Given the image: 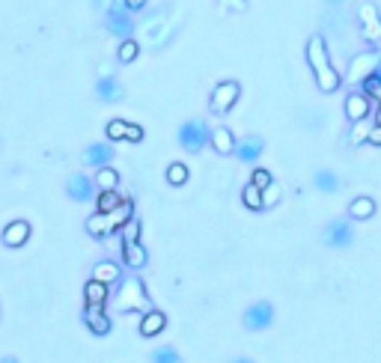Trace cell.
<instances>
[{
  "label": "cell",
  "instance_id": "cell-1",
  "mask_svg": "<svg viewBox=\"0 0 381 363\" xmlns=\"http://www.w3.org/2000/svg\"><path fill=\"white\" fill-rule=\"evenodd\" d=\"M307 63H310V72L316 78V84L322 93H337L340 90V75L334 69V63H330V54H328V45H325V36H310L307 42Z\"/></svg>",
  "mask_w": 381,
  "mask_h": 363
},
{
  "label": "cell",
  "instance_id": "cell-2",
  "mask_svg": "<svg viewBox=\"0 0 381 363\" xmlns=\"http://www.w3.org/2000/svg\"><path fill=\"white\" fill-rule=\"evenodd\" d=\"M117 310L120 312H135V310L149 312V310H152V304H149V295H146V289H143V283L137 277L122 280V286L117 292Z\"/></svg>",
  "mask_w": 381,
  "mask_h": 363
},
{
  "label": "cell",
  "instance_id": "cell-3",
  "mask_svg": "<svg viewBox=\"0 0 381 363\" xmlns=\"http://www.w3.org/2000/svg\"><path fill=\"white\" fill-rule=\"evenodd\" d=\"M179 143L185 152H203L206 146H212V128L203 120H188L179 128Z\"/></svg>",
  "mask_w": 381,
  "mask_h": 363
},
{
  "label": "cell",
  "instance_id": "cell-4",
  "mask_svg": "<svg viewBox=\"0 0 381 363\" xmlns=\"http://www.w3.org/2000/svg\"><path fill=\"white\" fill-rule=\"evenodd\" d=\"M239 95H241V87H239V80H221V84H214L212 90V98H209V107L212 113H229L236 107L239 102Z\"/></svg>",
  "mask_w": 381,
  "mask_h": 363
},
{
  "label": "cell",
  "instance_id": "cell-5",
  "mask_svg": "<svg viewBox=\"0 0 381 363\" xmlns=\"http://www.w3.org/2000/svg\"><path fill=\"white\" fill-rule=\"evenodd\" d=\"M357 24H360V33L367 45H381V15L375 9V4H360L357 6Z\"/></svg>",
  "mask_w": 381,
  "mask_h": 363
},
{
  "label": "cell",
  "instance_id": "cell-6",
  "mask_svg": "<svg viewBox=\"0 0 381 363\" xmlns=\"http://www.w3.org/2000/svg\"><path fill=\"white\" fill-rule=\"evenodd\" d=\"M105 24L113 36H122V39H131V33H135V21H131V12L125 9V4H113L105 15Z\"/></svg>",
  "mask_w": 381,
  "mask_h": 363
},
{
  "label": "cell",
  "instance_id": "cell-7",
  "mask_svg": "<svg viewBox=\"0 0 381 363\" xmlns=\"http://www.w3.org/2000/svg\"><path fill=\"white\" fill-rule=\"evenodd\" d=\"M378 63H381V54L375 51H367V54H357L349 65V75H345V80H352V84H363L370 75H375L378 69Z\"/></svg>",
  "mask_w": 381,
  "mask_h": 363
},
{
  "label": "cell",
  "instance_id": "cell-8",
  "mask_svg": "<svg viewBox=\"0 0 381 363\" xmlns=\"http://www.w3.org/2000/svg\"><path fill=\"white\" fill-rule=\"evenodd\" d=\"M274 322V307L268 301H256L244 310V327L247 331H265Z\"/></svg>",
  "mask_w": 381,
  "mask_h": 363
},
{
  "label": "cell",
  "instance_id": "cell-9",
  "mask_svg": "<svg viewBox=\"0 0 381 363\" xmlns=\"http://www.w3.org/2000/svg\"><path fill=\"white\" fill-rule=\"evenodd\" d=\"M66 191H69V196L75 203H90L98 188H95V182L90 176L75 173V176H69V182H66Z\"/></svg>",
  "mask_w": 381,
  "mask_h": 363
},
{
  "label": "cell",
  "instance_id": "cell-10",
  "mask_svg": "<svg viewBox=\"0 0 381 363\" xmlns=\"http://www.w3.org/2000/svg\"><path fill=\"white\" fill-rule=\"evenodd\" d=\"M325 241L330 247H349L355 241V229L349 221H334V223H328L325 226Z\"/></svg>",
  "mask_w": 381,
  "mask_h": 363
},
{
  "label": "cell",
  "instance_id": "cell-11",
  "mask_svg": "<svg viewBox=\"0 0 381 363\" xmlns=\"http://www.w3.org/2000/svg\"><path fill=\"white\" fill-rule=\"evenodd\" d=\"M113 146L110 143H93L84 149V164L87 167H95V170H102V167H110V161H113Z\"/></svg>",
  "mask_w": 381,
  "mask_h": 363
},
{
  "label": "cell",
  "instance_id": "cell-12",
  "mask_svg": "<svg viewBox=\"0 0 381 363\" xmlns=\"http://www.w3.org/2000/svg\"><path fill=\"white\" fill-rule=\"evenodd\" d=\"M370 107H372V102L363 93H349L345 95V117H349L352 122H363L370 117Z\"/></svg>",
  "mask_w": 381,
  "mask_h": 363
},
{
  "label": "cell",
  "instance_id": "cell-13",
  "mask_svg": "<svg viewBox=\"0 0 381 363\" xmlns=\"http://www.w3.org/2000/svg\"><path fill=\"white\" fill-rule=\"evenodd\" d=\"M125 93L120 87V80L117 78H98L95 80V98L98 102H105V105H113V102H120Z\"/></svg>",
  "mask_w": 381,
  "mask_h": 363
},
{
  "label": "cell",
  "instance_id": "cell-14",
  "mask_svg": "<svg viewBox=\"0 0 381 363\" xmlns=\"http://www.w3.org/2000/svg\"><path fill=\"white\" fill-rule=\"evenodd\" d=\"M262 149H265V143H262V137H241V140H236V152L233 155H239V161H244V164H254L259 155H262Z\"/></svg>",
  "mask_w": 381,
  "mask_h": 363
},
{
  "label": "cell",
  "instance_id": "cell-15",
  "mask_svg": "<svg viewBox=\"0 0 381 363\" xmlns=\"http://www.w3.org/2000/svg\"><path fill=\"white\" fill-rule=\"evenodd\" d=\"M30 223L27 221H12V223H6V229H4V244L6 247H24L27 244V238H30Z\"/></svg>",
  "mask_w": 381,
  "mask_h": 363
},
{
  "label": "cell",
  "instance_id": "cell-16",
  "mask_svg": "<svg viewBox=\"0 0 381 363\" xmlns=\"http://www.w3.org/2000/svg\"><path fill=\"white\" fill-rule=\"evenodd\" d=\"M84 322H87V327L95 337H108L110 334V319L105 316L102 307H87L84 310Z\"/></svg>",
  "mask_w": 381,
  "mask_h": 363
},
{
  "label": "cell",
  "instance_id": "cell-17",
  "mask_svg": "<svg viewBox=\"0 0 381 363\" xmlns=\"http://www.w3.org/2000/svg\"><path fill=\"white\" fill-rule=\"evenodd\" d=\"M212 149L218 155H233L236 152V135L229 128H212Z\"/></svg>",
  "mask_w": 381,
  "mask_h": 363
},
{
  "label": "cell",
  "instance_id": "cell-18",
  "mask_svg": "<svg viewBox=\"0 0 381 363\" xmlns=\"http://www.w3.org/2000/svg\"><path fill=\"white\" fill-rule=\"evenodd\" d=\"M105 218H108V223H110V233H120V229H122L131 218H135V203H131V200H122L110 214H105Z\"/></svg>",
  "mask_w": 381,
  "mask_h": 363
},
{
  "label": "cell",
  "instance_id": "cell-19",
  "mask_svg": "<svg viewBox=\"0 0 381 363\" xmlns=\"http://www.w3.org/2000/svg\"><path fill=\"white\" fill-rule=\"evenodd\" d=\"M164 327H167V316H164L161 310L143 312V319H140V334H143V337H155V334L164 331Z\"/></svg>",
  "mask_w": 381,
  "mask_h": 363
},
{
  "label": "cell",
  "instance_id": "cell-20",
  "mask_svg": "<svg viewBox=\"0 0 381 363\" xmlns=\"http://www.w3.org/2000/svg\"><path fill=\"white\" fill-rule=\"evenodd\" d=\"M84 301H87V307H105V301H108V286L98 283V280H90V283L84 286Z\"/></svg>",
  "mask_w": 381,
  "mask_h": 363
},
{
  "label": "cell",
  "instance_id": "cell-21",
  "mask_svg": "<svg viewBox=\"0 0 381 363\" xmlns=\"http://www.w3.org/2000/svg\"><path fill=\"white\" fill-rule=\"evenodd\" d=\"M93 280H98V283H105V286L117 283L120 280V265L117 262H98V265L93 268Z\"/></svg>",
  "mask_w": 381,
  "mask_h": 363
},
{
  "label": "cell",
  "instance_id": "cell-22",
  "mask_svg": "<svg viewBox=\"0 0 381 363\" xmlns=\"http://www.w3.org/2000/svg\"><path fill=\"white\" fill-rule=\"evenodd\" d=\"M122 259H125V265L128 268H143L146 265V251H143V244H122Z\"/></svg>",
  "mask_w": 381,
  "mask_h": 363
},
{
  "label": "cell",
  "instance_id": "cell-23",
  "mask_svg": "<svg viewBox=\"0 0 381 363\" xmlns=\"http://www.w3.org/2000/svg\"><path fill=\"white\" fill-rule=\"evenodd\" d=\"M349 214L355 221L372 218V214H375V200H372V196H357V200H352V206H349Z\"/></svg>",
  "mask_w": 381,
  "mask_h": 363
},
{
  "label": "cell",
  "instance_id": "cell-24",
  "mask_svg": "<svg viewBox=\"0 0 381 363\" xmlns=\"http://www.w3.org/2000/svg\"><path fill=\"white\" fill-rule=\"evenodd\" d=\"M93 182H95L98 191H117V188H120V173L113 170V167H102V170L95 173Z\"/></svg>",
  "mask_w": 381,
  "mask_h": 363
},
{
  "label": "cell",
  "instance_id": "cell-25",
  "mask_svg": "<svg viewBox=\"0 0 381 363\" xmlns=\"http://www.w3.org/2000/svg\"><path fill=\"white\" fill-rule=\"evenodd\" d=\"M120 203H122L120 191H98V196H95V209H98V214H110Z\"/></svg>",
  "mask_w": 381,
  "mask_h": 363
},
{
  "label": "cell",
  "instance_id": "cell-26",
  "mask_svg": "<svg viewBox=\"0 0 381 363\" xmlns=\"http://www.w3.org/2000/svg\"><path fill=\"white\" fill-rule=\"evenodd\" d=\"M87 233L93 236V238H105V236H110V223H108V218L105 214H93V218L87 221Z\"/></svg>",
  "mask_w": 381,
  "mask_h": 363
},
{
  "label": "cell",
  "instance_id": "cell-27",
  "mask_svg": "<svg viewBox=\"0 0 381 363\" xmlns=\"http://www.w3.org/2000/svg\"><path fill=\"white\" fill-rule=\"evenodd\" d=\"M313 185H316L319 191H325V194H334L340 188V179L330 173V170H319L316 176H313Z\"/></svg>",
  "mask_w": 381,
  "mask_h": 363
},
{
  "label": "cell",
  "instance_id": "cell-28",
  "mask_svg": "<svg viewBox=\"0 0 381 363\" xmlns=\"http://www.w3.org/2000/svg\"><path fill=\"white\" fill-rule=\"evenodd\" d=\"M137 54H140V45H137L135 39H122V42H120V51H117V60H120V63H135Z\"/></svg>",
  "mask_w": 381,
  "mask_h": 363
},
{
  "label": "cell",
  "instance_id": "cell-29",
  "mask_svg": "<svg viewBox=\"0 0 381 363\" xmlns=\"http://www.w3.org/2000/svg\"><path fill=\"white\" fill-rule=\"evenodd\" d=\"M241 200H244V206H247V209L259 211V209H262V191H259L256 185H244V191H241Z\"/></svg>",
  "mask_w": 381,
  "mask_h": 363
},
{
  "label": "cell",
  "instance_id": "cell-30",
  "mask_svg": "<svg viewBox=\"0 0 381 363\" xmlns=\"http://www.w3.org/2000/svg\"><path fill=\"white\" fill-rule=\"evenodd\" d=\"M128 125L131 122H125V120H110L108 122V140H125L128 137Z\"/></svg>",
  "mask_w": 381,
  "mask_h": 363
},
{
  "label": "cell",
  "instance_id": "cell-31",
  "mask_svg": "<svg viewBox=\"0 0 381 363\" xmlns=\"http://www.w3.org/2000/svg\"><path fill=\"white\" fill-rule=\"evenodd\" d=\"M152 363H182V357L173 345H161V349L152 352Z\"/></svg>",
  "mask_w": 381,
  "mask_h": 363
},
{
  "label": "cell",
  "instance_id": "cell-32",
  "mask_svg": "<svg viewBox=\"0 0 381 363\" xmlns=\"http://www.w3.org/2000/svg\"><path fill=\"white\" fill-rule=\"evenodd\" d=\"M188 167H185V164H170V167H167V182H170V185H185V182H188Z\"/></svg>",
  "mask_w": 381,
  "mask_h": 363
},
{
  "label": "cell",
  "instance_id": "cell-33",
  "mask_svg": "<svg viewBox=\"0 0 381 363\" xmlns=\"http://www.w3.org/2000/svg\"><path fill=\"white\" fill-rule=\"evenodd\" d=\"M120 236H122V244H137V241H140V221L131 218V221L120 229Z\"/></svg>",
  "mask_w": 381,
  "mask_h": 363
},
{
  "label": "cell",
  "instance_id": "cell-34",
  "mask_svg": "<svg viewBox=\"0 0 381 363\" xmlns=\"http://www.w3.org/2000/svg\"><path fill=\"white\" fill-rule=\"evenodd\" d=\"M363 95H367L370 102H378L381 105V78L370 75L367 80H363Z\"/></svg>",
  "mask_w": 381,
  "mask_h": 363
},
{
  "label": "cell",
  "instance_id": "cell-35",
  "mask_svg": "<svg viewBox=\"0 0 381 363\" xmlns=\"http://www.w3.org/2000/svg\"><path fill=\"white\" fill-rule=\"evenodd\" d=\"M251 176H254V179H251V185H256L259 191H265V188H268V185H274L271 173H268V170H262V167H259V170H254Z\"/></svg>",
  "mask_w": 381,
  "mask_h": 363
},
{
  "label": "cell",
  "instance_id": "cell-36",
  "mask_svg": "<svg viewBox=\"0 0 381 363\" xmlns=\"http://www.w3.org/2000/svg\"><path fill=\"white\" fill-rule=\"evenodd\" d=\"M280 203V185H268L262 191V209H271Z\"/></svg>",
  "mask_w": 381,
  "mask_h": 363
},
{
  "label": "cell",
  "instance_id": "cell-37",
  "mask_svg": "<svg viewBox=\"0 0 381 363\" xmlns=\"http://www.w3.org/2000/svg\"><path fill=\"white\" fill-rule=\"evenodd\" d=\"M370 137V128L367 125H363V122H355V128H352V135H349V140L357 146V143H363V140H367Z\"/></svg>",
  "mask_w": 381,
  "mask_h": 363
},
{
  "label": "cell",
  "instance_id": "cell-38",
  "mask_svg": "<svg viewBox=\"0 0 381 363\" xmlns=\"http://www.w3.org/2000/svg\"><path fill=\"white\" fill-rule=\"evenodd\" d=\"M224 9H233V12H244L247 9V0H218Z\"/></svg>",
  "mask_w": 381,
  "mask_h": 363
},
{
  "label": "cell",
  "instance_id": "cell-39",
  "mask_svg": "<svg viewBox=\"0 0 381 363\" xmlns=\"http://www.w3.org/2000/svg\"><path fill=\"white\" fill-rule=\"evenodd\" d=\"M125 140H128V143H140V140H143V128L131 122V125H128V137H125Z\"/></svg>",
  "mask_w": 381,
  "mask_h": 363
},
{
  "label": "cell",
  "instance_id": "cell-40",
  "mask_svg": "<svg viewBox=\"0 0 381 363\" xmlns=\"http://www.w3.org/2000/svg\"><path fill=\"white\" fill-rule=\"evenodd\" d=\"M122 4H125L128 12H140V9H146V0H122Z\"/></svg>",
  "mask_w": 381,
  "mask_h": 363
},
{
  "label": "cell",
  "instance_id": "cell-41",
  "mask_svg": "<svg viewBox=\"0 0 381 363\" xmlns=\"http://www.w3.org/2000/svg\"><path fill=\"white\" fill-rule=\"evenodd\" d=\"M372 146H381V125H372L370 128V137H367Z\"/></svg>",
  "mask_w": 381,
  "mask_h": 363
},
{
  "label": "cell",
  "instance_id": "cell-42",
  "mask_svg": "<svg viewBox=\"0 0 381 363\" xmlns=\"http://www.w3.org/2000/svg\"><path fill=\"white\" fill-rule=\"evenodd\" d=\"M0 363H19V360H15L12 354H6V357H0Z\"/></svg>",
  "mask_w": 381,
  "mask_h": 363
},
{
  "label": "cell",
  "instance_id": "cell-43",
  "mask_svg": "<svg viewBox=\"0 0 381 363\" xmlns=\"http://www.w3.org/2000/svg\"><path fill=\"white\" fill-rule=\"evenodd\" d=\"M375 125H381V105H378V110H375Z\"/></svg>",
  "mask_w": 381,
  "mask_h": 363
},
{
  "label": "cell",
  "instance_id": "cell-44",
  "mask_svg": "<svg viewBox=\"0 0 381 363\" xmlns=\"http://www.w3.org/2000/svg\"><path fill=\"white\" fill-rule=\"evenodd\" d=\"M233 363H254V360H247V357H239V360H233Z\"/></svg>",
  "mask_w": 381,
  "mask_h": 363
},
{
  "label": "cell",
  "instance_id": "cell-45",
  "mask_svg": "<svg viewBox=\"0 0 381 363\" xmlns=\"http://www.w3.org/2000/svg\"><path fill=\"white\" fill-rule=\"evenodd\" d=\"M328 4H334V6H340V4H343V0H328Z\"/></svg>",
  "mask_w": 381,
  "mask_h": 363
}]
</instances>
